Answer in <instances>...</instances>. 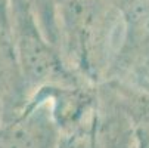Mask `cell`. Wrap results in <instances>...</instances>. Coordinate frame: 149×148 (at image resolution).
Returning <instances> with one entry per match:
<instances>
[{"instance_id":"4","label":"cell","mask_w":149,"mask_h":148,"mask_svg":"<svg viewBox=\"0 0 149 148\" xmlns=\"http://www.w3.org/2000/svg\"><path fill=\"white\" fill-rule=\"evenodd\" d=\"M38 92L49 99L62 138L87 136L92 133L99 105L97 86L80 81L75 84L43 88Z\"/></svg>"},{"instance_id":"5","label":"cell","mask_w":149,"mask_h":148,"mask_svg":"<svg viewBox=\"0 0 149 148\" xmlns=\"http://www.w3.org/2000/svg\"><path fill=\"white\" fill-rule=\"evenodd\" d=\"M30 102L15 52L9 0L0 5V124L21 113Z\"/></svg>"},{"instance_id":"7","label":"cell","mask_w":149,"mask_h":148,"mask_svg":"<svg viewBox=\"0 0 149 148\" xmlns=\"http://www.w3.org/2000/svg\"><path fill=\"white\" fill-rule=\"evenodd\" d=\"M103 84L130 120L137 148H149V92L120 80H106Z\"/></svg>"},{"instance_id":"9","label":"cell","mask_w":149,"mask_h":148,"mask_svg":"<svg viewBox=\"0 0 149 148\" xmlns=\"http://www.w3.org/2000/svg\"><path fill=\"white\" fill-rule=\"evenodd\" d=\"M90 135L87 136H68L62 138L59 148H90Z\"/></svg>"},{"instance_id":"3","label":"cell","mask_w":149,"mask_h":148,"mask_svg":"<svg viewBox=\"0 0 149 148\" xmlns=\"http://www.w3.org/2000/svg\"><path fill=\"white\" fill-rule=\"evenodd\" d=\"M62 135L49 99L36 92L27 107L0 124V148H59Z\"/></svg>"},{"instance_id":"6","label":"cell","mask_w":149,"mask_h":148,"mask_svg":"<svg viewBox=\"0 0 149 148\" xmlns=\"http://www.w3.org/2000/svg\"><path fill=\"white\" fill-rule=\"evenodd\" d=\"M99 105L90 136V148H137L130 120L105 84L97 86Z\"/></svg>"},{"instance_id":"8","label":"cell","mask_w":149,"mask_h":148,"mask_svg":"<svg viewBox=\"0 0 149 148\" xmlns=\"http://www.w3.org/2000/svg\"><path fill=\"white\" fill-rule=\"evenodd\" d=\"M120 81H125V83L133 84V86H136L139 89H143V90L149 92V61L145 62L140 68H137L129 79L120 80Z\"/></svg>"},{"instance_id":"2","label":"cell","mask_w":149,"mask_h":148,"mask_svg":"<svg viewBox=\"0 0 149 148\" xmlns=\"http://www.w3.org/2000/svg\"><path fill=\"white\" fill-rule=\"evenodd\" d=\"M9 16L18 64L30 99L43 88L84 81L67 67L58 46L41 30L31 0H9Z\"/></svg>"},{"instance_id":"1","label":"cell","mask_w":149,"mask_h":148,"mask_svg":"<svg viewBox=\"0 0 149 148\" xmlns=\"http://www.w3.org/2000/svg\"><path fill=\"white\" fill-rule=\"evenodd\" d=\"M58 48L84 81L108 80L124 40V19L114 0H58Z\"/></svg>"}]
</instances>
